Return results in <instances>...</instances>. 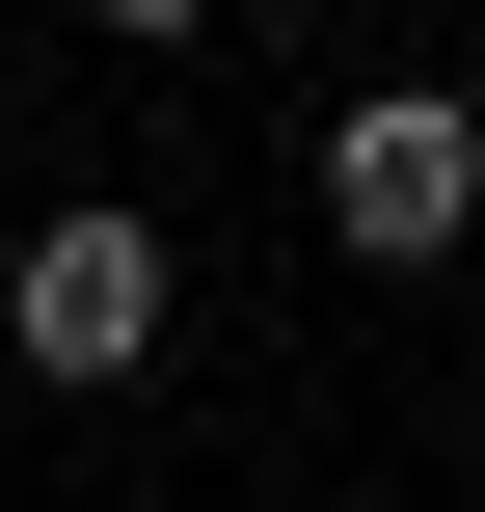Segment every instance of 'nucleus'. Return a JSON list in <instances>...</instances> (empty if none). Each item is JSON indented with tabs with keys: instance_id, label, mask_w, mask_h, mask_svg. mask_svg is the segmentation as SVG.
Here are the masks:
<instances>
[{
	"instance_id": "1",
	"label": "nucleus",
	"mask_w": 485,
	"mask_h": 512,
	"mask_svg": "<svg viewBox=\"0 0 485 512\" xmlns=\"http://www.w3.org/2000/svg\"><path fill=\"white\" fill-rule=\"evenodd\" d=\"M324 243H351V270H459L485 243V108L459 81H351V108H324Z\"/></svg>"
},
{
	"instance_id": "2",
	"label": "nucleus",
	"mask_w": 485,
	"mask_h": 512,
	"mask_svg": "<svg viewBox=\"0 0 485 512\" xmlns=\"http://www.w3.org/2000/svg\"><path fill=\"white\" fill-rule=\"evenodd\" d=\"M162 324H189V270H162V216H27V270H0V351L27 378H162Z\"/></svg>"
},
{
	"instance_id": "3",
	"label": "nucleus",
	"mask_w": 485,
	"mask_h": 512,
	"mask_svg": "<svg viewBox=\"0 0 485 512\" xmlns=\"http://www.w3.org/2000/svg\"><path fill=\"white\" fill-rule=\"evenodd\" d=\"M108 27H135V54H162V27H216V0H108Z\"/></svg>"
},
{
	"instance_id": "4",
	"label": "nucleus",
	"mask_w": 485,
	"mask_h": 512,
	"mask_svg": "<svg viewBox=\"0 0 485 512\" xmlns=\"http://www.w3.org/2000/svg\"><path fill=\"white\" fill-rule=\"evenodd\" d=\"M459 512H485V486H459Z\"/></svg>"
}]
</instances>
